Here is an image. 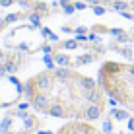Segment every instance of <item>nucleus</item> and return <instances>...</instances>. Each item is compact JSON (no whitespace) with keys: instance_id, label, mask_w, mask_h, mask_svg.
<instances>
[{"instance_id":"nucleus-3","label":"nucleus","mask_w":134,"mask_h":134,"mask_svg":"<svg viewBox=\"0 0 134 134\" xmlns=\"http://www.w3.org/2000/svg\"><path fill=\"white\" fill-rule=\"evenodd\" d=\"M39 126H41V121L37 119V115L20 107L6 115L4 122L0 124V132L2 134H31Z\"/></svg>"},{"instance_id":"nucleus-8","label":"nucleus","mask_w":134,"mask_h":134,"mask_svg":"<svg viewBox=\"0 0 134 134\" xmlns=\"http://www.w3.org/2000/svg\"><path fill=\"white\" fill-rule=\"evenodd\" d=\"M128 128H130V132L134 130V117H130V119H128Z\"/></svg>"},{"instance_id":"nucleus-2","label":"nucleus","mask_w":134,"mask_h":134,"mask_svg":"<svg viewBox=\"0 0 134 134\" xmlns=\"http://www.w3.org/2000/svg\"><path fill=\"white\" fill-rule=\"evenodd\" d=\"M99 84L115 103L134 113V64L107 60L97 72Z\"/></svg>"},{"instance_id":"nucleus-7","label":"nucleus","mask_w":134,"mask_h":134,"mask_svg":"<svg viewBox=\"0 0 134 134\" xmlns=\"http://www.w3.org/2000/svg\"><path fill=\"white\" fill-rule=\"evenodd\" d=\"M64 49H78V43L76 41H66V43H62Z\"/></svg>"},{"instance_id":"nucleus-5","label":"nucleus","mask_w":134,"mask_h":134,"mask_svg":"<svg viewBox=\"0 0 134 134\" xmlns=\"http://www.w3.org/2000/svg\"><path fill=\"white\" fill-rule=\"evenodd\" d=\"M111 115H113V117L117 119V121H128V119H130V117H128V113H126V111H122V109H119V111H113Z\"/></svg>"},{"instance_id":"nucleus-4","label":"nucleus","mask_w":134,"mask_h":134,"mask_svg":"<svg viewBox=\"0 0 134 134\" xmlns=\"http://www.w3.org/2000/svg\"><path fill=\"white\" fill-rule=\"evenodd\" d=\"M57 134H103V130L95 128L93 124H87V121H74L64 124Z\"/></svg>"},{"instance_id":"nucleus-6","label":"nucleus","mask_w":134,"mask_h":134,"mask_svg":"<svg viewBox=\"0 0 134 134\" xmlns=\"http://www.w3.org/2000/svg\"><path fill=\"white\" fill-rule=\"evenodd\" d=\"M103 132H113V122H111V121H105L103 122Z\"/></svg>"},{"instance_id":"nucleus-1","label":"nucleus","mask_w":134,"mask_h":134,"mask_svg":"<svg viewBox=\"0 0 134 134\" xmlns=\"http://www.w3.org/2000/svg\"><path fill=\"white\" fill-rule=\"evenodd\" d=\"M29 105L39 113L72 121H97L105 115L107 99L99 82L72 68H49L24 84Z\"/></svg>"}]
</instances>
